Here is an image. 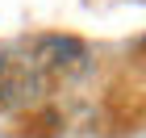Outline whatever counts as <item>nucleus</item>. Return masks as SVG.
Returning <instances> with one entry per match:
<instances>
[{"instance_id":"nucleus-2","label":"nucleus","mask_w":146,"mask_h":138,"mask_svg":"<svg viewBox=\"0 0 146 138\" xmlns=\"http://www.w3.org/2000/svg\"><path fill=\"white\" fill-rule=\"evenodd\" d=\"M42 80L34 75L29 59L17 50H0V109H25L42 96Z\"/></svg>"},{"instance_id":"nucleus-1","label":"nucleus","mask_w":146,"mask_h":138,"mask_svg":"<svg viewBox=\"0 0 146 138\" xmlns=\"http://www.w3.org/2000/svg\"><path fill=\"white\" fill-rule=\"evenodd\" d=\"M34 75L42 80V88H58V84H71L88 71V46L71 34H38L25 50Z\"/></svg>"}]
</instances>
